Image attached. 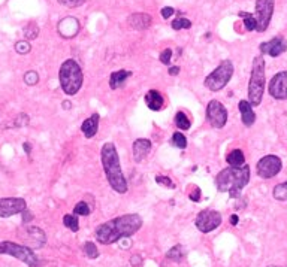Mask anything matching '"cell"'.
<instances>
[{"label": "cell", "instance_id": "7", "mask_svg": "<svg viewBox=\"0 0 287 267\" xmlns=\"http://www.w3.org/2000/svg\"><path fill=\"white\" fill-rule=\"evenodd\" d=\"M0 254L18 258L19 261H23L29 267H39L40 266V261L32 248L24 246V245L9 242V240H0Z\"/></svg>", "mask_w": 287, "mask_h": 267}, {"label": "cell", "instance_id": "9", "mask_svg": "<svg viewBox=\"0 0 287 267\" xmlns=\"http://www.w3.org/2000/svg\"><path fill=\"white\" fill-rule=\"evenodd\" d=\"M223 218H221V214L214 211V209H203L197 214L196 217V229L200 232V233H210V232H214L215 229L220 227Z\"/></svg>", "mask_w": 287, "mask_h": 267}, {"label": "cell", "instance_id": "33", "mask_svg": "<svg viewBox=\"0 0 287 267\" xmlns=\"http://www.w3.org/2000/svg\"><path fill=\"white\" fill-rule=\"evenodd\" d=\"M30 50H32V45L29 44V40H18V42L15 44V51L21 55L29 54Z\"/></svg>", "mask_w": 287, "mask_h": 267}, {"label": "cell", "instance_id": "36", "mask_svg": "<svg viewBox=\"0 0 287 267\" xmlns=\"http://www.w3.org/2000/svg\"><path fill=\"white\" fill-rule=\"evenodd\" d=\"M57 2L61 6H66V8H78V6H83L86 3V0H57Z\"/></svg>", "mask_w": 287, "mask_h": 267}, {"label": "cell", "instance_id": "45", "mask_svg": "<svg viewBox=\"0 0 287 267\" xmlns=\"http://www.w3.org/2000/svg\"><path fill=\"white\" fill-rule=\"evenodd\" d=\"M71 106H72L71 101H63V108H65V109H71Z\"/></svg>", "mask_w": 287, "mask_h": 267}, {"label": "cell", "instance_id": "16", "mask_svg": "<svg viewBox=\"0 0 287 267\" xmlns=\"http://www.w3.org/2000/svg\"><path fill=\"white\" fill-rule=\"evenodd\" d=\"M127 23L129 26L133 29V30H147L151 23H153V19L148 14L145 12H135L132 14L129 18H127Z\"/></svg>", "mask_w": 287, "mask_h": 267}, {"label": "cell", "instance_id": "17", "mask_svg": "<svg viewBox=\"0 0 287 267\" xmlns=\"http://www.w3.org/2000/svg\"><path fill=\"white\" fill-rule=\"evenodd\" d=\"M238 109L241 112V118H242V124L245 127H251L256 121V114L253 111V106L249 100H239L238 103Z\"/></svg>", "mask_w": 287, "mask_h": 267}, {"label": "cell", "instance_id": "19", "mask_svg": "<svg viewBox=\"0 0 287 267\" xmlns=\"http://www.w3.org/2000/svg\"><path fill=\"white\" fill-rule=\"evenodd\" d=\"M99 121H100L99 114H93V115H90L89 118L84 119L83 126H81V132L84 133V136H86L87 139L96 136V133H97V130H99Z\"/></svg>", "mask_w": 287, "mask_h": 267}, {"label": "cell", "instance_id": "26", "mask_svg": "<svg viewBox=\"0 0 287 267\" xmlns=\"http://www.w3.org/2000/svg\"><path fill=\"white\" fill-rule=\"evenodd\" d=\"M238 15L244 19L245 30H249V32L256 30V18H254L253 14H250V12H239Z\"/></svg>", "mask_w": 287, "mask_h": 267}, {"label": "cell", "instance_id": "30", "mask_svg": "<svg viewBox=\"0 0 287 267\" xmlns=\"http://www.w3.org/2000/svg\"><path fill=\"white\" fill-rule=\"evenodd\" d=\"M182 257H184V252H182V246L181 245H175L174 248H171L166 252V258H169L172 261H181Z\"/></svg>", "mask_w": 287, "mask_h": 267}, {"label": "cell", "instance_id": "38", "mask_svg": "<svg viewBox=\"0 0 287 267\" xmlns=\"http://www.w3.org/2000/svg\"><path fill=\"white\" fill-rule=\"evenodd\" d=\"M171 57H172V50L171 48H166L165 51H161V54H160V61L163 65H169L171 63Z\"/></svg>", "mask_w": 287, "mask_h": 267}, {"label": "cell", "instance_id": "39", "mask_svg": "<svg viewBox=\"0 0 287 267\" xmlns=\"http://www.w3.org/2000/svg\"><path fill=\"white\" fill-rule=\"evenodd\" d=\"M175 14V9L174 8H171V6H166V8H161V11H160V15L165 18V19H168V18H171L172 15Z\"/></svg>", "mask_w": 287, "mask_h": 267}, {"label": "cell", "instance_id": "37", "mask_svg": "<svg viewBox=\"0 0 287 267\" xmlns=\"http://www.w3.org/2000/svg\"><path fill=\"white\" fill-rule=\"evenodd\" d=\"M156 182L159 184V185H163V187H168V188H175V184L171 178L168 176H156Z\"/></svg>", "mask_w": 287, "mask_h": 267}, {"label": "cell", "instance_id": "22", "mask_svg": "<svg viewBox=\"0 0 287 267\" xmlns=\"http://www.w3.org/2000/svg\"><path fill=\"white\" fill-rule=\"evenodd\" d=\"M132 76V72L130 70H118V72H114L109 78V87L112 90H117L120 87L125 85V82Z\"/></svg>", "mask_w": 287, "mask_h": 267}, {"label": "cell", "instance_id": "12", "mask_svg": "<svg viewBox=\"0 0 287 267\" xmlns=\"http://www.w3.org/2000/svg\"><path fill=\"white\" fill-rule=\"evenodd\" d=\"M27 209V203L21 197L0 199V218H9L12 215L21 214Z\"/></svg>", "mask_w": 287, "mask_h": 267}, {"label": "cell", "instance_id": "4", "mask_svg": "<svg viewBox=\"0 0 287 267\" xmlns=\"http://www.w3.org/2000/svg\"><path fill=\"white\" fill-rule=\"evenodd\" d=\"M58 79H60L61 90L65 91V94L73 96L83 87V81H84L83 69H81V66L75 60L69 58L60 66Z\"/></svg>", "mask_w": 287, "mask_h": 267}, {"label": "cell", "instance_id": "6", "mask_svg": "<svg viewBox=\"0 0 287 267\" xmlns=\"http://www.w3.org/2000/svg\"><path fill=\"white\" fill-rule=\"evenodd\" d=\"M235 72L233 63L231 60H223L221 63L205 78L203 85L211 91H220L228 85V82L232 79Z\"/></svg>", "mask_w": 287, "mask_h": 267}, {"label": "cell", "instance_id": "11", "mask_svg": "<svg viewBox=\"0 0 287 267\" xmlns=\"http://www.w3.org/2000/svg\"><path fill=\"white\" fill-rule=\"evenodd\" d=\"M207 121L214 129H223L228 122V109L218 100H211L207 106Z\"/></svg>", "mask_w": 287, "mask_h": 267}, {"label": "cell", "instance_id": "13", "mask_svg": "<svg viewBox=\"0 0 287 267\" xmlns=\"http://www.w3.org/2000/svg\"><path fill=\"white\" fill-rule=\"evenodd\" d=\"M268 90L271 97H274L275 100L287 99V70H281L275 76H272Z\"/></svg>", "mask_w": 287, "mask_h": 267}, {"label": "cell", "instance_id": "32", "mask_svg": "<svg viewBox=\"0 0 287 267\" xmlns=\"http://www.w3.org/2000/svg\"><path fill=\"white\" fill-rule=\"evenodd\" d=\"M37 34H39V27H37L35 23H29V24L24 27V36H26V39H27V40H33V39H36V37H37Z\"/></svg>", "mask_w": 287, "mask_h": 267}, {"label": "cell", "instance_id": "46", "mask_svg": "<svg viewBox=\"0 0 287 267\" xmlns=\"http://www.w3.org/2000/svg\"><path fill=\"white\" fill-rule=\"evenodd\" d=\"M268 267H278V266H268Z\"/></svg>", "mask_w": 287, "mask_h": 267}, {"label": "cell", "instance_id": "29", "mask_svg": "<svg viewBox=\"0 0 287 267\" xmlns=\"http://www.w3.org/2000/svg\"><path fill=\"white\" fill-rule=\"evenodd\" d=\"M171 27H172L174 30H184V29L189 30V29L192 27V21H190V19H187V18L179 17V18L174 19L172 24H171Z\"/></svg>", "mask_w": 287, "mask_h": 267}, {"label": "cell", "instance_id": "1", "mask_svg": "<svg viewBox=\"0 0 287 267\" xmlns=\"http://www.w3.org/2000/svg\"><path fill=\"white\" fill-rule=\"evenodd\" d=\"M142 227V218L138 214L120 215L100 224L94 232V237L102 245H112L123 237H130Z\"/></svg>", "mask_w": 287, "mask_h": 267}, {"label": "cell", "instance_id": "28", "mask_svg": "<svg viewBox=\"0 0 287 267\" xmlns=\"http://www.w3.org/2000/svg\"><path fill=\"white\" fill-rule=\"evenodd\" d=\"M63 224L73 233H76L79 230V221H78L76 215H65L63 217Z\"/></svg>", "mask_w": 287, "mask_h": 267}, {"label": "cell", "instance_id": "21", "mask_svg": "<svg viewBox=\"0 0 287 267\" xmlns=\"http://www.w3.org/2000/svg\"><path fill=\"white\" fill-rule=\"evenodd\" d=\"M145 103L147 106L157 112L163 108V103H165V100H163V96L157 91V90H150L147 94H145Z\"/></svg>", "mask_w": 287, "mask_h": 267}, {"label": "cell", "instance_id": "43", "mask_svg": "<svg viewBox=\"0 0 287 267\" xmlns=\"http://www.w3.org/2000/svg\"><path fill=\"white\" fill-rule=\"evenodd\" d=\"M23 150L26 151V154H30L32 152V145L29 142H26V143H23Z\"/></svg>", "mask_w": 287, "mask_h": 267}, {"label": "cell", "instance_id": "25", "mask_svg": "<svg viewBox=\"0 0 287 267\" xmlns=\"http://www.w3.org/2000/svg\"><path fill=\"white\" fill-rule=\"evenodd\" d=\"M272 196H274L275 200H280V201H286L287 200V181L283 182V184H278V185L274 187Z\"/></svg>", "mask_w": 287, "mask_h": 267}, {"label": "cell", "instance_id": "31", "mask_svg": "<svg viewBox=\"0 0 287 267\" xmlns=\"http://www.w3.org/2000/svg\"><path fill=\"white\" fill-rule=\"evenodd\" d=\"M83 251H84L86 257L90 258V260H94V258L99 257V251H97L96 245L93 242H86L84 246H83Z\"/></svg>", "mask_w": 287, "mask_h": 267}, {"label": "cell", "instance_id": "14", "mask_svg": "<svg viewBox=\"0 0 287 267\" xmlns=\"http://www.w3.org/2000/svg\"><path fill=\"white\" fill-rule=\"evenodd\" d=\"M259 48H260L262 54H268L271 57H278L287 51V42L284 37L277 36V37H272L271 40H268V42L260 44Z\"/></svg>", "mask_w": 287, "mask_h": 267}, {"label": "cell", "instance_id": "24", "mask_svg": "<svg viewBox=\"0 0 287 267\" xmlns=\"http://www.w3.org/2000/svg\"><path fill=\"white\" fill-rule=\"evenodd\" d=\"M175 126L179 129V130H189L190 126H192V122L189 119V117L184 114V112H178L175 115Z\"/></svg>", "mask_w": 287, "mask_h": 267}, {"label": "cell", "instance_id": "41", "mask_svg": "<svg viewBox=\"0 0 287 267\" xmlns=\"http://www.w3.org/2000/svg\"><path fill=\"white\" fill-rule=\"evenodd\" d=\"M21 214H23V222H24V224H27V222H30V221L33 219V214H32L30 211L26 209V211H23Z\"/></svg>", "mask_w": 287, "mask_h": 267}, {"label": "cell", "instance_id": "8", "mask_svg": "<svg viewBox=\"0 0 287 267\" xmlns=\"http://www.w3.org/2000/svg\"><path fill=\"white\" fill-rule=\"evenodd\" d=\"M283 169V161L278 155L269 154L262 157L256 164V172L262 179H271L277 176Z\"/></svg>", "mask_w": 287, "mask_h": 267}, {"label": "cell", "instance_id": "42", "mask_svg": "<svg viewBox=\"0 0 287 267\" xmlns=\"http://www.w3.org/2000/svg\"><path fill=\"white\" fill-rule=\"evenodd\" d=\"M178 73H179V67H178V66L169 67V75H171V76H175V75H178Z\"/></svg>", "mask_w": 287, "mask_h": 267}, {"label": "cell", "instance_id": "35", "mask_svg": "<svg viewBox=\"0 0 287 267\" xmlns=\"http://www.w3.org/2000/svg\"><path fill=\"white\" fill-rule=\"evenodd\" d=\"M24 82H26L27 85H30V87L36 85L37 82H39V75H37V72H35V70L26 72V75H24Z\"/></svg>", "mask_w": 287, "mask_h": 267}, {"label": "cell", "instance_id": "18", "mask_svg": "<svg viewBox=\"0 0 287 267\" xmlns=\"http://www.w3.org/2000/svg\"><path fill=\"white\" fill-rule=\"evenodd\" d=\"M151 151V142L148 139H136L133 142V158L136 163H141Z\"/></svg>", "mask_w": 287, "mask_h": 267}, {"label": "cell", "instance_id": "5", "mask_svg": "<svg viewBox=\"0 0 287 267\" xmlns=\"http://www.w3.org/2000/svg\"><path fill=\"white\" fill-rule=\"evenodd\" d=\"M265 58L263 55H257L253 60V67H251V76L249 82V101L251 106H259L263 99L265 91Z\"/></svg>", "mask_w": 287, "mask_h": 267}, {"label": "cell", "instance_id": "34", "mask_svg": "<svg viewBox=\"0 0 287 267\" xmlns=\"http://www.w3.org/2000/svg\"><path fill=\"white\" fill-rule=\"evenodd\" d=\"M91 209L89 208V204L86 201H79L76 203V206L73 208V215H89Z\"/></svg>", "mask_w": 287, "mask_h": 267}, {"label": "cell", "instance_id": "3", "mask_svg": "<svg viewBox=\"0 0 287 267\" xmlns=\"http://www.w3.org/2000/svg\"><path fill=\"white\" fill-rule=\"evenodd\" d=\"M250 181V167L242 164L239 167H226L217 173L215 187L220 193H229L232 199H238L241 196L242 188Z\"/></svg>", "mask_w": 287, "mask_h": 267}, {"label": "cell", "instance_id": "10", "mask_svg": "<svg viewBox=\"0 0 287 267\" xmlns=\"http://www.w3.org/2000/svg\"><path fill=\"white\" fill-rule=\"evenodd\" d=\"M274 14V0H256V30L265 32L268 29Z\"/></svg>", "mask_w": 287, "mask_h": 267}, {"label": "cell", "instance_id": "20", "mask_svg": "<svg viewBox=\"0 0 287 267\" xmlns=\"http://www.w3.org/2000/svg\"><path fill=\"white\" fill-rule=\"evenodd\" d=\"M26 234H27V239L32 243L33 248H42V246L45 245V242H47L45 233L40 230L39 227H29V229H26Z\"/></svg>", "mask_w": 287, "mask_h": 267}, {"label": "cell", "instance_id": "40", "mask_svg": "<svg viewBox=\"0 0 287 267\" xmlns=\"http://www.w3.org/2000/svg\"><path fill=\"white\" fill-rule=\"evenodd\" d=\"M130 264H132L133 267H139V266H142V257H141V255H132V258H130Z\"/></svg>", "mask_w": 287, "mask_h": 267}, {"label": "cell", "instance_id": "27", "mask_svg": "<svg viewBox=\"0 0 287 267\" xmlns=\"http://www.w3.org/2000/svg\"><path fill=\"white\" fill-rule=\"evenodd\" d=\"M171 143L174 147L179 148V150H186L187 148V139H186V136H184L182 133H179V132H175L172 134Z\"/></svg>", "mask_w": 287, "mask_h": 267}, {"label": "cell", "instance_id": "15", "mask_svg": "<svg viewBox=\"0 0 287 267\" xmlns=\"http://www.w3.org/2000/svg\"><path fill=\"white\" fill-rule=\"evenodd\" d=\"M79 32V21L73 17H66L58 23V33L65 39H72Z\"/></svg>", "mask_w": 287, "mask_h": 267}, {"label": "cell", "instance_id": "23", "mask_svg": "<svg viewBox=\"0 0 287 267\" xmlns=\"http://www.w3.org/2000/svg\"><path fill=\"white\" fill-rule=\"evenodd\" d=\"M226 161L229 163V166H232V167H239V166H242V164L245 163L244 152L241 150H233V151H231L228 154Z\"/></svg>", "mask_w": 287, "mask_h": 267}, {"label": "cell", "instance_id": "2", "mask_svg": "<svg viewBox=\"0 0 287 267\" xmlns=\"http://www.w3.org/2000/svg\"><path fill=\"white\" fill-rule=\"evenodd\" d=\"M100 163H102V167H104V172L107 175V179L109 182L111 188L118 194H126L129 190V185H127L125 173L121 170L118 152L114 143L108 142L102 147Z\"/></svg>", "mask_w": 287, "mask_h": 267}, {"label": "cell", "instance_id": "44", "mask_svg": "<svg viewBox=\"0 0 287 267\" xmlns=\"http://www.w3.org/2000/svg\"><path fill=\"white\" fill-rule=\"evenodd\" d=\"M231 224L232 225H236L238 224V217L236 215H231Z\"/></svg>", "mask_w": 287, "mask_h": 267}]
</instances>
